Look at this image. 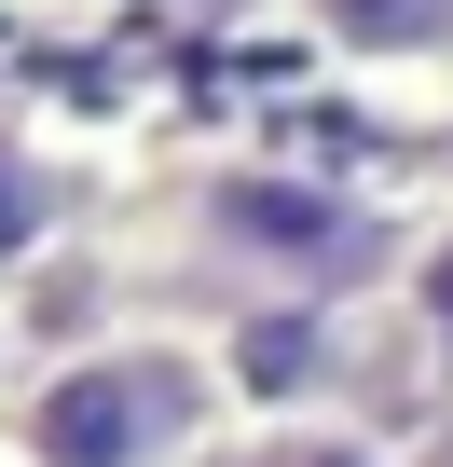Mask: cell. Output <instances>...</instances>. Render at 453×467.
Listing matches in <instances>:
<instances>
[{
  "label": "cell",
  "mask_w": 453,
  "mask_h": 467,
  "mask_svg": "<svg viewBox=\"0 0 453 467\" xmlns=\"http://www.w3.org/2000/svg\"><path fill=\"white\" fill-rule=\"evenodd\" d=\"M220 412H234V344L97 330V344H56L0 399V453L15 467H206Z\"/></svg>",
  "instance_id": "cell-1"
},
{
  "label": "cell",
  "mask_w": 453,
  "mask_h": 467,
  "mask_svg": "<svg viewBox=\"0 0 453 467\" xmlns=\"http://www.w3.org/2000/svg\"><path fill=\"white\" fill-rule=\"evenodd\" d=\"M179 220H192V248L234 275V289H262V303H330L357 275L398 289V262H412V234H385L371 192L303 179V165H220V179H192Z\"/></svg>",
  "instance_id": "cell-2"
},
{
  "label": "cell",
  "mask_w": 453,
  "mask_h": 467,
  "mask_svg": "<svg viewBox=\"0 0 453 467\" xmlns=\"http://www.w3.org/2000/svg\"><path fill=\"white\" fill-rule=\"evenodd\" d=\"M289 15L357 83H439L453 69V0H289Z\"/></svg>",
  "instance_id": "cell-3"
},
{
  "label": "cell",
  "mask_w": 453,
  "mask_h": 467,
  "mask_svg": "<svg viewBox=\"0 0 453 467\" xmlns=\"http://www.w3.org/2000/svg\"><path fill=\"white\" fill-rule=\"evenodd\" d=\"M234 467H398V440L357 426V412H262L234 440Z\"/></svg>",
  "instance_id": "cell-4"
},
{
  "label": "cell",
  "mask_w": 453,
  "mask_h": 467,
  "mask_svg": "<svg viewBox=\"0 0 453 467\" xmlns=\"http://www.w3.org/2000/svg\"><path fill=\"white\" fill-rule=\"evenodd\" d=\"M56 234H69V165H42L28 138H0V275L42 262Z\"/></svg>",
  "instance_id": "cell-5"
},
{
  "label": "cell",
  "mask_w": 453,
  "mask_h": 467,
  "mask_svg": "<svg viewBox=\"0 0 453 467\" xmlns=\"http://www.w3.org/2000/svg\"><path fill=\"white\" fill-rule=\"evenodd\" d=\"M398 330H412V358L453 385V206L412 234V262H398Z\"/></svg>",
  "instance_id": "cell-6"
},
{
  "label": "cell",
  "mask_w": 453,
  "mask_h": 467,
  "mask_svg": "<svg viewBox=\"0 0 453 467\" xmlns=\"http://www.w3.org/2000/svg\"><path fill=\"white\" fill-rule=\"evenodd\" d=\"M0 467H15V453H0Z\"/></svg>",
  "instance_id": "cell-7"
}]
</instances>
